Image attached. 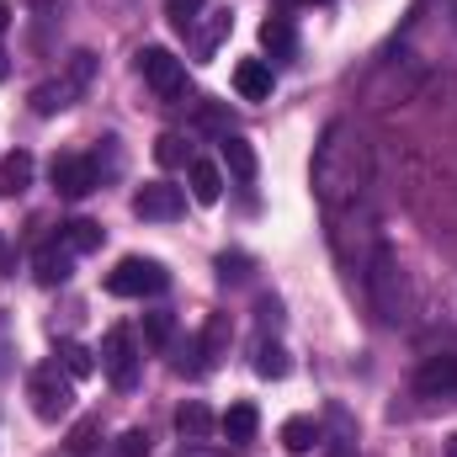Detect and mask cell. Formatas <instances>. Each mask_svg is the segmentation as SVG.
Here are the masks:
<instances>
[{
  "label": "cell",
  "instance_id": "6da1fadb",
  "mask_svg": "<svg viewBox=\"0 0 457 457\" xmlns=\"http://www.w3.org/2000/svg\"><path fill=\"white\" fill-rule=\"evenodd\" d=\"M361 282H367V303H372V314H378L383 325H404V320H410V287H404L399 255H394L388 245H372Z\"/></svg>",
  "mask_w": 457,
  "mask_h": 457
},
{
  "label": "cell",
  "instance_id": "7a4b0ae2",
  "mask_svg": "<svg viewBox=\"0 0 457 457\" xmlns=\"http://www.w3.org/2000/svg\"><path fill=\"white\" fill-rule=\"evenodd\" d=\"M91 80H96V54L91 48H80V54H70V64H64V75H54V80H43V86H32V112L37 117H54L64 112V107H75L86 91H91Z\"/></svg>",
  "mask_w": 457,
  "mask_h": 457
},
{
  "label": "cell",
  "instance_id": "3957f363",
  "mask_svg": "<svg viewBox=\"0 0 457 457\" xmlns=\"http://www.w3.org/2000/svg\"><path fill=\"white\" fill-rule=\"evenodd\" d=\"M27 399H32V415H37V420L59 426V420L75 410V378H70L59 361H43V367H32V378H27Z\"/></svg>",
  "mask_w": 457,
  "mask_h": 457
},
{
  "label": "cell",
  "instance_id": "277c9868",
  "mask_svg": "<svg viewBox=\"0 0 457 457\" xmlns=\"http://www.w3.org/2000/svg\"><path fill=\"white\" fill-rule=\"evenodd\" d=\"M170 287V271L149 255H122L112 271H107V293L112 298H149V293H165Z\"/></svg>",
  "mask_w": 457,
  "mask_h": 457
},
{
  "label": "cell",
  "instance_id": "5b68a950",
  "mask_svg": "<svg viewBox=\"0 0 457 457\" xmlns=\"http://www.w3.org/2000/svg\"><path fill=\"white\" fill-rule=\"evenodd\" d=\"M138 75H144V86H149L160 102H181V96H187V64H181L170 48H160V43L138 48Z\"/></svg>",
  "mask_w": 457,
  "mask_h": 457
},
{
  "label": "cell",
  "instance_id": "8992f818",
  "mask_svg": "<svg viewBox=\"0 0 457 457\" xmlns=\"http://www.w3.org/2000/svg\"><path fill=\"white\" fill-rule=\"evenodd\" d=\"M48 181H54V192H59V197L80 203V197H91V192L102 187V170H96V160H91V154H54Z\"/></svg>",
  "mask_w": 457,
  "mask_h": 457
},
{
  "label": "cell",
  "instance_id": "52a82bcc",
  "mask_svg": "<svg viewBox=\"0 0 457 457\" xmlns=\"http://www.w3.org/2000/svg\"><path fill=\"white\" fill-rule=\"evenodd\" d=\"M96 356H102V372L112 378V388H122V394L138 388V345H133V330H122V325L107 330Z\"/></svg>",
  "mask_w": 457,
  "mask_h": 457
},
{
  "label": "cell",
  "instance_id": "ba28073f",
  "mask_svg": "<svg viewBox=\"0 0 457 457\" xmlns=\"http://www.w3.org/2000/svg\"><path fill=\"white\" fill-rule=\"evenodd\" d=\"M133 213H138L144 224H170V219L187 213V197H181V187H170V181H149V187L133 192Z\"/></svg>",
  "mask_w": 457,
  "mask_h": 457
},
{
  "label": "cell",
  "instance_id": "9c48e42d",
  "mask_svg": "<svg viewBox=\"0 0 457 457\" xmlns=\"http://www.w3.org/2000/svg\"><path fill=\"white\" fill-rule=\"evenodd\" d=\"M271 86H277L271 59H239V64H234V91H239V102H266Z\"/></svg>",
  "mask_w": 457,
  "mask_h": 457
},
{
  "label": "cell",
  "instance_id": "30bf717a",
  "mask_svg": "<svg viewBox=\"0 0 457 457\" xmlns=\"http://www.w3.org/2000/svg\"><path fill=\"white\" fill-rule=\"evenodd\" d=\"M415 394H426V399L457 394V356H431V361L415 372Z\"/></svg>",
  "mask_w": 457,
  "mask_h": 457
},
{
  "label": "cell",
  "instance_id": "8fae6325",
  "mask_svg": "<svg viewBox=\"0 0 457 457\" xmlns=\"http://www.w3.org/2000/svg\"><path fill=\"white\" fill-rule=\"evenodd\" d=\"M228 27H234L228 11H203V16H197V27H192V54H197L203 64L219 54V43L228 37Z\"/></svg>",
  "mask_w": 457,
  "mask_h": 457
},
{
  "label": "cell",
  "instance_id": "7c38bea8",
  "mask_svg": "<svg viewBox=\"0 0 457 457\" xmlns=\"http://www.w3.org/2000/svg\"><path fill=\"white\" fill-rule=\"evenodd\" d=\"M70 266H75V250H70L64 239H48V245L37 250V261H32V271H37V282H43V287L70 282Z\"/></svg>",
  "mask_w": 457,
  "mask_h": 457
},
{
  "label": "cell",
  "instance_id": "4fadbf2b",
  "mask_svg": "<svg viewBox=\"0 0 457 457\" xmlns=\"http://www.w3.org/2000/svg\"><path fill=\"white\" fill-rule=\"evenodd\" d=\"M219 154H224V165H228V176H234V181H255L261 160H255V149H250L239 133H224V138H219Z\"/></svg>",
  "mask_w": 457,
  "mask_h": 457
},
{
  "label": "cell",
  "instance_id": "5bb4252c",
  "mask_svg": "<svg viewBox=\"0 0 457 457\" xmlns=\"http://www.w3.org/2000/svg\"><path fill=\"white\" fill-rule=\"evenodd\" d=\"M219 431L228 436V447H245V442H255V431H261V415H255V404H228L224 420H219Z\"/></svg>",
  "mask_w": 457,
  "mask_h": 457
},
{
  "label": "cell",
  "instance_id": "9a60e30c",
  "mask_svg": "<svg viewBox=\"0 0 457 457\" xmlns=\"http://www.w3.org/2000/svg\"><path fill=\"white\" fill-rule=\"evenodd\" d=\"M176 431H181L187 442H208V436L219 431V420H213V410H208V404H197V399H187V404L176 410Z\"/></svg>",
  "mask_w": 457,
  "mask_h": 457
},
{
  "label": "cell",
  "instance_id": "2e32d148",
  "mask_svg": "<svg viewBox=\"0 0 457 457\" xmlns=\"http://www.w3.org/2000/svg\"><path fill=\"white\" fill-rule=\"evenodd\" d=\"M261 48H266L271 59H293V48H298L293 21H287V16H266V21H261Z\"/></svg>",
  "mask_w": 457,
  "mask_h": 457
},
{
  "label": "cell",
  "instance_id": "e0dca14e",
  "mask_svg": "<svg viewBox=\"0 0 457 457\" xmlns=\"http://www.w3.org/2000/svg\"><path fill=\"white\" fill-rule=\"evenodd\" d=\"M32 170H37V165H32V154H27V149L5 154V160H0V192H5V197H21V192L32 187Z\"/></svg>",
  "mask_w": 457,
  "mask_h": 457
},
{
  "label": "cell",
  "instance_id": "ac0fdd59",
  "mask_svg": "<svg viewBox=\"0 0 457 457\" xmlns=\"http://www.w3.org/2000/svg\"><path fill=\"white\" fill-rule=\"evenodd\" d=\"M192 197L197 203H219L224 197V170L213 160H192Z\"/></svg>",
  "mask_w": 457,
  "mask_h": 457
},
{
  "label": "cell",
  "instance_id": "d6986e66",
  "mask_svg": "<svg viewBox=\"0 0 457 457\" xmlns=\"http://www.w3.org/2000/svg\"><path fill=\"white\" fill-rule=\"evenodd\" d=\"M59 239H64L75 255H91V250H102L107 234H102V224H91V219H70V224L59 228Z\"/></svg>",
  "mask_w": 457,
  "mask_h": 457
},
{
  "label": "cell",
  "instance_id": "ffe728a7",
  "mask_svg": "<svg viewBox=\"0 0 457 457\" xmlns=\"http://www.w3.org/2000/svg\"><path fill=\"white\" fill-rule=\"evenodd\" d=\"M320 442V426L309 420V415H293V420H282V447L287 453H309Z\"/></svg>",
  "mask_w": 457,
  "mask_h": 457
},
{
  "label": "cell",
  "instance_id": "44dd1931",
  "mask_svg": "<svg viewBox=\"0 0 457 457\" xmlns=\"http://www.w3.org/2000/svg\"><path fill=\"white\" fill-rule=\"evenodd\" d=\"M59 367H64L70 378H91V372H96V351L80 345V341H64L59 345Z\"/></svg>",
  "mask_w": 457,
  "mask_h": 457
},
{
  "label": "cell",
  "instance_id": "7402d4cb",
  "mask_svg": "<svg viewBox=\"0 0 457 457\" xmlns=\"http://www.w3.org/2000/svg\"><path fill=\"white\" fill-rule=\"evenodd\" d=\"M330 457H356V426L345 410H330Z\"/></svg>",
  "mask_w": 457,
  "mask_h": 457
},
{
  "label": "cell",
  "instance_id": "603a6c76",
  "mask_svg": "<svg viewBox=\"0 0 457 457\" xmlns=\"http://www.w3.org/2000/svg\"><path fill=\"white\" fill-rule=\"evenodd\" d=\"M287 367H293V361H287V351H282L277 341L255 345V372H261V378H271V383H277V378H287Z\"/></svg>",
  "mask_w": 457,
  "mask_h": 457
},
{
  "label": "cell",
  "instance_id": "cb8c5ba5",
  "mask_svg": "<svg viewBox=\"0 0 457 457\" xmlns=\"http://www.w3.org/2000/svg\"><path fill=\"white\" fill-rule=\"evenodd\" d=\"M144 341L154 345V351H165V345L176 341V314H165V309L144 314Z\"/></svg>",
  "mask_w": 457,
  "mask_h": 457
},
{
  "label": "cell",
  "instance_id": "d4e9b609",
  "mask_svg": "<svg viewBox=\"0 0 457 457\" xmlns=\"http://www.w3.org/2000/svg\"><path fill=\"white\" fill-rule=\"evenodd\" d=\"M154 160H160L165 170H176V165H192V154H187V138H181V133H160V138H154Z\"/></svg>",
  "mask_w": 457,
  "mask_h": 457
},
{
  "label": "cell",
  "instance_id": "484cf974",
  "mask_svg": "<svg viewBox=\"0 0 457 457\" xmlns=\"http://www.w3.org/2000/svg\"><path fill=\"white\" fill-rule=\"evenodd\" d=\"M203 361H208V367H213V361H219V356H224V345H228V320L224 314H213V320H208V330H203Z\"/></svg>",
  "mask_w": 457,
  "mask_h": 457
},
{
  "label": "cell",
  "instance_id": "4316f807",
  "mask_svg": "<svg viewBox=\"0 0 457 457\" xmlns=\"http://www.w3.org/2000/svg\"><path fill=\"white\" fill-rule=\"evenodd\" d=\"M203 5H208V0H165V16H170L176 32H192L197 16H203Z\"/></svg>",
  "mask_w": 457,
  "mask_h": 457
},
{
  "label": "cell",
  "instance_id": "83f0119b",
  "mask_svg": "<svg viewBox=\"0 0 457 457\" xmlns=\"http://www.w3.org/2000/svg\"><path fill=\"white\" fill-rule=\"evenodd\" d=\"M117 457H149V431H122Z\"/></svg>",
  "mask_w": 457,
  "mask_h": 457
},
{
  "label": "cell",
  "instance_id": "f1b7e54d",
  "mask_svg": "<svg viewBox=\"0 0 457 457\" xmlns=\"http://www.w3.org/2000/svg\"><path fill=\"white\" fill-rule=\"evenodd\" d=\"M96 431H102V420H80V426H75V436H70V447H75V453L96 447Z\"/></svg>",
  "mask_w": 457,
  "mask_h": 457
},
{
  "label": "cell",
  "instance_id": "f546056e",
  "mask_svg": "<svg viewBox=\"0 0 457 457\" xmlns=\"http://www.w3.org/2000/svg\"><path fill=\"white\" fill-rule=\"evenodd\" d=\"M245 266H250L245 255H219V277L224 282H245Z\"/></svg>",
  "mask_w": 457,
  "mask_h": 457
},
{
  "label": "cell",
  "instance_id": "4dcf8cb0",
  "mask_svg": "<svg viewBox=\"0 0 457 457\" xmlns=\"http://www.w3.org/2000/svg\"><path fill=\"white\" fill-rule=\"evenodd\" d=\"M176 457H228V453H224V447H203V442H187V447H181Z\"/></svg>",
  "mask_w": 457,
  "mask_h": 457
},
{
  "label": "cell",
  "instance_id": "1f68e13d",
  "mask_svg": "<svg viewBox=\"0 0 457 457\" xmlns=\"http://www.w3.org/2000/svg\"><path fill=\"white\" fill-rule=\"evenodd\" d=\"M16 271V261H11V245H5V234H0V277H11Z\"/></svg>",
  "mask_w": 457,
  "mask_h": 457
},
{
  "label": "cell",
  "instance_id": "d6a6232c",
  "mask_svg": "<svg viewBox=\"0 0 457 457\" xmlns=\"http://www.w3.org/2000/svg\"><path fill=\"white\" fill-rule=\"evenodd\" d=\"M5 27H11V5L0 0V32H5Z\"/></svg>",
  "mask_w": 457,
  "mask_h": 457
},
{
  "label": "cell",
  "instance_id": "836d02e7",
  "mask_svg": "<svg viewBox=\"0 0 457 457\" xmlns=\"http://www.w3.org/2000/svg\"><path fill=\"white\" fill-rule=\"evenodd\" d=\"M5 70H11V59H5V48H0V80H5Z\"/></svg>",
  "mask_w": 457,
  "mask_h": 457
},
{
  "label": "cell",
  "instance_id": "e575fe53",
  "mask_svg": "<svg viewBox=\"0 0 457 457\" xmlns=\"http://www.w3.org/2000/svg\"><path fill=\"white\" fill-rule=\"evenodd\" d=\"M447 457H457V436H453V442H447Z\"/></svg>",
  "mask_w": 457,
  "mask_h": 457
},
{
  "label": "cell",
  "instance_id": "d590c367",
  "mask_svg": "<svg viewBox=\"0 0 457 457\" xmlns=\"http://www.w3.org/2000/svg\"><path fill=\"white\" fill-rule=\"evenodd\" d=\"M0 356H5V351H0ZM0 372H5V361H0Z\"/></svg>",
  "mask_w": 457,
  "mask_h": 457
},
{
  "label": "cell",
  "instance_id": "8d00e7d4",
  "mask_svg": "<svg viewBox=\"0 0 457 457\" xmlns=\"http://www.w3.org/2000/svg\"><path fill=\"white\" fill-rule=\"evenodd\" d=\"M309 5H325V0H309Z\"/></svg>",
  "mask_w": 457,
  "mask_h": 457
}]
</instances>
